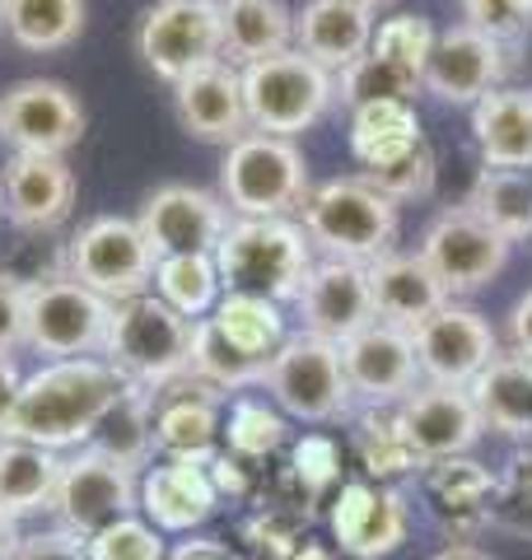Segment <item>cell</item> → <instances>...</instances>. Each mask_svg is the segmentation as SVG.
<instances>
[{"mask_svg":"<svg viewBox=\"0 0 532 560\" xmlns=\"http://www.w3.org/2000/svg\"><path fill=\"white\" fill-rule=\"evenodd\" d=\"M374 28V10H365L360 0H309L294 14V47L332 75H342L350 61H360L369 51Z\"/></svg>","mask_w":532,"mask_h":560,"instance_id":"cell-25","label":"cell"},{"mask_svg":"<svg viewBox=\"0 0 532 560\" xmlns=\"http://www.w3.org/2000/svg\"><path fill=\"white\" fill-rule=\"evenodd\" d=\"M113 304L103 294L84 290L80 280H47L28 290V318H24V350L47 360H103Z\"/></svg>","mask_w":532,"mask_h":560,"instance_id":"cell-9","label":"cell"},{"mask_svg":"<svg viewBox=\"0 0 532 560\" xmlns=\"http://www.w3.org/2000/svg\"><path fill=\"white\" fill-rule=\"evenodd\" d=\"M0 560H89L84 537L66 533V528H47V533H20V541L0 556Z\"/></svg>","mask_w":532,"mask_h":560,"instance_id":"cell-49","label":"cell"},{"mask_svg":"<svg viewBox=\"0 0 532 560\" xmlns=\"http://www.w3.org/2000/svg\"><path fill=\"white\" fill-rule=\"evenodd\" d=\"M210 323H216L243 355H257V360H271L290 337L280 304L257 300V294H224L216 313H210Z\"/></svg>","mask_w":532,"mask_h":560,"instance_id":"cell-38","label":"cell"},{"mask_svg":"<svg viewBox=\"0 0 532 560\" xmlns=\"http://www.w3.org/2000/svg\"><path fill=\"white\" fill-rule=\"evenodd\" d=\"M84 136V108L61 80H20L0 94V140L14 154H57Z\"/></svg>","mask_w":532,"mask_h":560,"instance_id":"cell-14","label":"cell"},{"mask_svg":"<svg viewBox=\"0 0 532 560\" xmlns=\"http://www.w3.org/2000/svg\"><path fill=\"white\" fill-rule=\"evenodd\" d=\"M154 397V453L164 463H197L206 467L220 453L224 430V393H216L197 374L173 378Z\"/></svg>","mask_w":532,"mask_h":560,"instance_id":"cell-16","label":"cell"},{"mask_svg":"<svg viewBox=\"0 0 532 560\" xmlns=\"http://www.w3.org/2000/svg\"><path fill=\"white\" fill-rule=\"evenodd\" d=\"M224 560H247V556H234V551H229V556H224Z\"/></svg>","mask_w":532,"mask_h":560,"instance_id":"cell-59","label":"cell"},{"mask_svg":"<svg viewBox=\"0 0 532 560\" xmlns=\"http://www.w3.org/2000/svg\"><path fill=\"white\" fill-rule=\"evenodd\" d=\"M206 477H210V486H216L220 500H224V495H247V463L234 458L229 448H220L216 458L206 463Z\"/></svg>","mask_w":532,"mask_h":560,"instance_id":"cell-51","label":"cell"},{"mask_svg":"<svg viewBox=\"0 0 532 560\" xmlns=\"http://www.w3.org/2000/svg\"><path fill=\"white\" fill-rule=\"evenodd\" d=\"M416 145H425V140H420V117L412 103L383 98L350 113V154L360 160V168H388Z\"/></svg>","mask_w":532,"mask_h":560,"instance_id":"cell-32","label":"cell"},{"mask_svg":"<svg viewBox=\"0 0 532 560\" xmlns=\"http://www.w3.org/2000/svg\"><path fill=\"white\" fill-rule=\"evenodd\" d=\"M365 10H379V5H393V0H360Z\"/></svg>","mask_w":532,"mask_h":560,"instance_id":"cell-58","label":"cell"},{"mask_svg":"<svg viewBox=\"0 0 532 560\" xmlns=\"http://www.w3.org/2000/svg\"><path fill=\"white\" fill-rule=\"evenodd\" d=\"M136 224L146 230L154 257H173V253H216L234 220H229V206L220 201V191L169 183L146 197Z\"/></svg>","mask_w":532,"mask_h":560,"instance_id":"cell-17","label":"cell"},{"mask_svg":"<svg viewBox=\"0 0 532 560\" xmlns=\"http://www.w3.org/2000/svg\"><path fill=\"white\" fill-rule=\"evenodd\" d=\"M89 444L140 471L150 463V453H154V397L146 388H136V383H127L122 397L103 411V420H99V430H94V440Z\"/></svg>","mask_w":532,"mask_h":560,"instance_id":"cell-35","label":"cell"},{"mask_svg":"<svg viewBox=\"0 0 532 560\" xmlns=\"http://www.w3.org/2000/svg\"><path fill=\"white\" fill-rule=\"evenodd\" d=\"M500 477H490L472 458H443L425 463V504L443 533L453 541H472L482 528H490V504Z\"/></svg>","mask_w":532,"mask_h":560,"instance_id":"cell-24","label":"cell"},{"mask_svg":"<svg viewBox=\"0 0 532 560\" xmlns=\"http://www.w3.org/2000/svg\"><path fill=\"white\" fill-rule=\"evenodd\" d=\"M192 355V323L173 313L154 294H136V300L113 304L108 341H103V360L146 393L169 388L173 378L187 374Z\"/></svg>","mask_w":532,"mask_h":560,"instance_id":"cell-5","label":"cell"},{"mask_svg":"<svg viewBox=\"0 0 532 560\" xmlns=\"http://www.w3.org/2000/svg\"><path fill=\"white\" fill-rule=\"evenodd\" d=\"M14 541H20V518H14V514L5 510V504H0V556H5V551L14 547Z\"/></svg>","mask_w":532,"mask_h":560,"instance_id":"cell-56","label":"cell"},{"mask_svg":"<svg viewBox=\"0 0 532 560\" xmlns=\"http://www.w3.org/2000/svg\"><path fill=\"white\" fill-rule=\"evenodd\" d=\"M342 364H346V383L355 401H365V407H397L402 397H412L420 388L412 331L383 318L369 323L365 331H355L342 346Z\"/></svg>","mask_w":532,"mask_h":560,"instance_id":"cell-19","label":"cell"},{"mask_svg":"<svg viewBox=\"0 0 532 560\" xmlns=\"http://www.w3.org/2000/svg\"><path fill=\"white\" fill-rule=\"evenodd\" d=\"M416 364L425 383H443V388H472L482 378L486 364L500 355V337L486 313H476L467 304H443L430 313L416 331Z\"/></svg>","mask_w":532,"mask_h":560,"instance_id":"cell-13","label":"cell"},{"mask_svg":"<svg viewBox=\"0 0 532 560\" xmlns=\"http://www.w3.org/2000/svg\"><path fill=\"white\" fill-rule=\"evenodd\" d=\"M229 547L216 537H187V541H177V547L164 556V560H224Z\"/></svg>","mask_w":532,"mask_h":560,"instance_id":"cell-54","label":"cell"},{"mask_svg":"<svg viewBox=\"0 0 532 560\" xmlns=\"http://www.w3.org/2000/svg\"><path fill=\"white\" fill-rule=\"evenodd\" d=\"M0 178H5V220L14 230L51 234L76 210V168L57 154H10Z\"/></svg>","mask_w":532,"mask_h":560,"instance_id":"cell-23","label":"cell"},{"mask_svg":"<svg viewBox=\"0 0 532 560\" xmlns=\"http://www.w3.org/2000/svg\"><path fill=\"white\" fill-rule=\"evenodd\" d=\"M210 5H224V0H210Z\"/></svg>","mask_w":532,"mask_h":560,"instance_id":"cell-61","label":"cell"},{"mask_svg":"<svg viewBox=\"0 0 532 560\" xmlns=\"http://www.w3.org/2000/svg\"><path fill=\"white\" fill-rule=\"evenodd\" d=\"M369 290H374V313L383 323L416 331L430 313L449 304L443 280L430 271L420 253H388L369 267Z\"/></svg>","mask_w":532,"mask_h":560,"instance_id":"cell-26","label":"cell"},{"mask_svg":"<svg viewBox=\"0 0 532 560\" xmlns=\"http://www.w3.org/2000/svg\"><path fill=\"white\" fill-rule=\"evenodd\" d=\"M154 261L159 257L146 230L127 215H99L76 238H66V276L80 280L84 290L103 294L108 304L150 294Z\"/></svg>","mask_w":532,"mask_h":560,"instance_id":"cell-8","label":"cell"},{"mask_svg":"<svg viewBox=\"0 0 532 560\" xmlns=\"http://www.w3.org/2000/svg\"><path fill=\"white\" fill-rule=\"evenodd\" d=\"M0 20H5V0H0Z\"/></svg>","mask_w":532,"mask_h":560,"instance_id":"cell-60","label":"cell"},{"mask_svg":"<svg viewBox=\"0 0 532 560\" xmlns=\"http://www.w3.org/2000/svg\"><path fill=\"white\" fill-rule=\"evenodd\" d=\"M224 294L294 304L313 271V243L294 220H234L216 248Z\"/></svg>","mask_w":532,"mask_h":560,"instance_id":"cell-3","label":"cell"},{"mask_svg":"<svg viewBox=\"0 0 532 560\" xmlns=\"http://www.w3.org/2000/svg\"><path fill=\"white\" fill-rule=\"evenodd\" d=\"M61 467H66V453H51L24 440H0V504L14 518L51 510L61 486Z\"/></svg>","mask_w":532,"mask_h":560,"instance_id":"cell-31","label":"cell"},{"mask_svg":"<svg viewBox=\"0 0 532 560\" xmlns=\"http://www.w3.org/2000/svg\"><path fill=\"white\" fill-rule=\"evenodd\" d=\"M239 75H243L247 127L262 131V136L294 140L299 131H309L336 98V75L317 66L313 57H304L299 47L243 66Z\"/></svg>","mask_w":532,"mask_h":560,"instance_id":"cell-6","label":"cell"},{"mask_svg":"<svg viewBox=\"0 0 532 560\" xmlns=\"http://www.w3.org/2000/svg\"><path fill=\"white\" fill-rule=\"evenodd\" d=\"M0 271L14 276L24 290L61 280L66 276V243H51V234L14 230L10 224V243H0Z\"/></svg>","mask_w":532,"mask_h":560,"instance_id":"cell-42","label":"cell"},{"mask_svg":"<svg viewBox=\"0 0 532 560\" xmlns=\"http://www.w3.org/2000/svg\"><path fill=\"white\" fill-rule=\"evenodd\" d=\"M490 528H505L513 537L532 541V453H519L500 477V486H495Z\"/></svg>","mask_w":532,"mask_h":560,"instance_id":"cell-45","label":"cell"},{"mask_svg":"<svg viewBox=\"0 0 532 560\" xmlns=\"http://www.w3.org/2000/svg\"><path fill=\"white\" fill-rule=\"evenodd\" d=\"M509 248L513 243H505L486 220H476L467 206H449L425 224L416 253L430 261V271L443 280L449 300H458V294L486 290L490 280L505 271Z\"/></svg>","mask_w":532,"mask_h":560,"instance_id":"cell-12","label":"cell"},{"mask_svg":"<svg viewBox=\"0 0 532 560\" xmlns=\"http://www.w3.org/2000/svg\"><path fill=\"white\" fill-rule=\"evenodd\" d=\"M435 38H439V33L425 24L420 14H397V20H388V24L374 28V43H369V51L383 57V61H393L412 80H425V66H430Z\"/></svg>","mask_w":532,"mask_h":560,"instance_id":"cell-43","label":"cell"},{"mask_svg":"<svg viewBox=\"0 0 532 560\" xmlns=\"http://www.w3.org/2000/svg\"><path fill=\"white\" fill-rule=\"evenodd\" d=\"M89 560H164V533L154 528V523H146L140 514L131 518H117L108 523L103 533H94L84 541Z\"/></svg>","mask_w":532,"mask_h":560,"instance_id":"cell-44","label":"cell"},{"mask_svg":"<svg viewBox=\"0 0 532 560\" xmlns=\"http://www.w3.org/2000/svg\"><path fill=\"white\" fill-rule=\"evenodd\" d=\"M355 453H360L369 477H379V481H393L402 471L416 467V453L406 448L393 407H365L360 411V420H355Z\"/></svg>","mask_w":532,"mask_h":560,"instance_id":"cell-40","label":"cell"},{"mask_svg":"<svg viewBox=\"0 0 532 560\" xmlns=\"http://www.w3.org/2000/svg\"><path fill=\"white\" fill-rule=\"evenodd\" d=\"M505 75V47L476 33L472 24H453L435 38L430 66H425L420 90H430L443 103H482L490 90H500Z\"/></svg>","mask_w":532,"mask_h":560,"instance_id":"cell-21","label":"cell"},{"mask_svg":"<svg viewBox=\"0 0 532 560\" xmlns=\"http://www.w3.org/2000/svg\"><path fill=\"white\" fill-rule=\"evenodd\" d=\"M420 90V80H412L406 70H397L393 61L365 51L360 61H350L342 75H336V98L346 108H365V103H383V98H397V103H412V94Z\"/></svg>","mask_w":532,"mask_h":560,"instance_id":"cell-41","label":"cell"},{"mask_svg":"<svg viewBox=\"0 0 532 560\" xmlns=\"http://www.w3.org/2000/svg\"><path fill=\"white\" fill-rule=\"evenodd\" d=\"M173 108L187 136L206 140V145H234L247 131V108H243V75L229 61H210L192 70L173 84Z\"/></svg>","mask_w":532,"mask_h":560,"instance_id":"cell-22","label":"cell"},{"mask_svg":"<svg viewBox=\"0 0 532 560\" xmlns=\"http://www.w3.org/2000/svg\"><path fill=\"white\" fill-rule=\"evenodd\" d=\"M0 28L24 51H61L84 33V0H5Z\"/></svg>","mask_w":532,"mask_h":560,"instance_id":"cell-37","label":"cell"},{"mask_svg":"<svg viewBox=\"0 0 532 560\" xmlns=\"http://www.w3.org/2000/svg\"><path fill=\"white\" fill-rule=\"evenodd\" d=\"M216 486L197 463H159L140 477V514L159 533H192L216 514Z\"/></svg>","mask_w":532,"mask_h":560,"instance_id":"cell-27","label":"cell"},{"mask_svg":"<svg viewBox=\"0 0 532 560\" xmlns=\"http://www.w3.org/2000/svg\"><path fill=\"white\" fill-rule=\"evenodd\" d=\"M294 308H299V323H304L299 331L323 337L332 346H346L355 331L379 323L374 290H369V267H360V261H336V257L313 261Z\"/></svg>","mask_w":532,"mask_h":560,"instance_id":"cell-18","label":"cell"},{"mask_svg":"<svg viewBox=\"0 0 532 560\" xmlns=\"http://www.w3.org/2000/svg\"><path fill=\"white\" fill-rule=\"evenodd\" d=\"M51 510H57V528L89 541L94 533L108 528V523L131 518L140 510V477H136V467L108 458L94 444H84L76 453H66Z\"/></svg>","mask_w":532,"mask_h":560,"instance_id":"cell-10","label":"cell"},{"mask_svg":"<svg viewBox=\"0 0 532 560\" xmlns=\"http://www.w3.org/2000/svg\"><path fill=\"white\" fill-rule=\"evenodd\" d=\"M406 533H412V510L406 495L393 486L374 481H346L332 500V537L336 547L355 560H383L393 556Z\"/></svg>","mask_w":532,"mask_h":560,"instance_id":"cell-20","label":"cell"},{"mask_svg":"<svg viewBox=\"0 0 532 560\" xmlns=\"http://www.w3.org/2000/svg\"><path fill=\"white\" fill-rule=\"evenodd\" d=\"M463 14L476 33H486L500 47L532 33V0H463Z\"/></svg>","mask_w":532,"mask_h":560,"instance_id":"cell-48","label":"cell"},{"mask_svg":"<svg viewBox=\"0 0 532 560\" xmlns=\"http://www.w3.org/2000/svg\"><path fill=\"white\" fill-rule=\"evenodd\" d=\"M187 374H197V378L210 383L216 393H243V388H257V383L266 378V360L243 355V350L229 341L216 323L197 318V323H192Z\"/></svg>","mask_w":532,"mask_h":560,"instance_id":"cell-36","label":"cell"},{"mask_svg":"<svg viewBox=\"0 0 532 560\" xmlns=\"http://www.w3.org/2000/svg\"><path fill=\"white\" fill-rule=\"evenodd\" d=\"M472 136L486 168L532 173V94L528 90H490L472 108Z\"/></svg>","mask_w":532,"mask_h":560,"instance_id":"cell-28","label":"cell"},{"mask_svg":"<svg viewBox=\"0 0 532 560\" xmlns=\"http://www.w3.org/2000/svg\"><path fill=\"white\" fill-rule=\"evenodd\" d=\"M509 350L513 355H523V360H532V290L519 294L513 308H509Z\"/></svg>","mask_w":532,"mask_h":560,"instance_id":"cell-52","label":"cell"},{"mask_svg":"<svg viewBox=\"0 0 532 560\" xmlns=\"http://www.w3.org/2000/svg\"><path fill=\"white\" fill-rule=\"evenodd\" d=\"M0 224H5V178H0Z\"/></svg>","mask_w":532,"mask_h":560,"instance_id":"cell-57","label":"cell"},{"mask_svg":"<svg viewBox=\"0 0 532 560\" xmlns=\"http://www.w3.org/2000/svg\"><path fill=\"white\" fill-rule=\"evenodd\" d=\"M290 477L299 481L309 500L327 495V490L342 481V448L327 434H304V440H294L290 448Z\"/></svg>","mask_w":532,"mask_h":560,"instance_id":"cell-47","label":"cell"},{"mask_svg":"<svg viewBox=\"0 0 532 560\" xmlns=\"http://www.w3.org/2000/svg\"><path fill=\"white\" fill-rule=\"evenodd\" d=\"M360 178L383 191L388 201H420V197H430L435 191V154L430 145H416L412 154H402L397 164H388V168H365Z\"/></svg>","mask_w":532,"mask_h":560,"instance_id":"cell-46","label":"cell"},{"mask_svg":"<svg viewBox=\"0 0 532 560\" xmlns=\"http://www.w3.org/2000/svg\"><path fill=\"white\" fill-rule=\"evenodd\" d=\"M463 206L476 220H486L505 243L532 238V173L482 168V178L472 183V197Z\"/></svg>","mask_w":532,"mask_h":560,"instance_id":"cell-34","label":"cell"},{"mask_svg":"<svg viewBox=\"0 0 532 560\" xmlns=\"http://www.w3.org/2000/svg\"><path fill=\"white\" fill-rule=\"evenodd\" d=\"M127 388L108 360H47L43 370L24 374L14 411L0 440H24L51 453H76L94 440L103 411Z\"/></svg>","mask_w":532,"mask_h":560,"instance_id":"cell-1","label":"cell"},{"mask_svg":"<svg viewBox=\"0 0 532 560\" xmlns=\"http://www.w3.org/2000/svg\"><path fill=\"white\" fill-rule=\"evenodd\" d=\"M397 425L416 463H443V458H467L476 440L486 434L482 411L467 388H443V383H420L412 397L397 401Z\"/></svg>","mask_w":532,"mask_h":560,"instance_id":"cell-15","label":"cell"},{"mask_svg":"<svg viewBox=\"0 0 532 560\" xmlns=\"http://www.w3.org/2000/svg\"><path fill=\"white\" fill-rule=\"evenodd\" d=\"M140 61L164 84H177L192 70L224 61V24L210 0H154L136 33Z\"/></svg>","mask_w":532,"mask_h":560,"instance_id":"cell-11","label":"cell"},{"mask_svg":"<svg viewBox=\"0 0 532 560\" xmlns=\"http://www.w3.org/2000/svg\"><path fill=\"white\" fill-rule=\"evenodd\" d=\"M24 318H28V290L0 271V355L24 350Z\"/></svg>","mask_w":532,"mask_h":560,"instance_id":"cell-50","label":"cell"},{"mask_svg":"<svg viewBox=\"0 0 532 560\" xmlns=\"http://www.w3.org/2000/svg\"><path fill=\"white\" fill-rule=\"evenodd\" d=\"M262 388L271 393V401L294 420L309 425H327V420H346L355 407V393L346 383L342 346H332L309 331H290L286 346L266 360Z\"/></svg>","mask_w":532,"mask_h":560,"instance_id":"cell-7","label":"cell"},{"mask_svg":"<svg viewBox=\"0 0 532 560\" xmlns=\"http://www.w3.org/2000/svg\"><path fill=\"white\" fill-rule=\"evenodd\" d=\"M220 24H224V61L239 70L294 47V10L286 0H224Z\"/></svg>","mask_w":532,"mask_h":560,"instance_id":"cell-30","label":"cell"},{"mask_svg":"<svg viewBox=\"0 0 532 560\" xmlns=\"http://www.w3.org/2000/svg\"><path fill=\"white\" fill-rule=\"evenodd\" d=\"M224 448L234 453L243 463H257V458H271V453L290 440V420L280 407L262 397H239L229 407V420H224Z\"/></svg>","mask_w":532,"mask_h":560,"instance_id":"cell-39","label":"cell"},{"mask_svg":"<svg viewBox=\"0 0 532 560\" xmlns=\"http://www.w3.org/2000/svg\"><path fill=\"white\" fill-rule=\"evenodd\" d=\"M430 560H495V556H490V551H482V547H472V541H453V547L435 551Z\"/></svg>","mask_w":532,"mask_h":560,"instance_id":"cell-55","label":"cell"},{"mask_svg":"<svg viewBox=\"0 0 532 560\" xmlns=\"http://www.w3.org/2000/svg\"><path fill=\"white\" fill-rule=\"evenodd\" d=\"M467 393L486 430L505 434V440H532V360L500 350Z\"/></svg>","mask_w":532,"mask_h":560,"instance_id":"cell-29","label":"cell"},{"mask_svg":"<svg viewBox=\"0 0 532 560\" xmlns=\"http://www.w3.org/2000/svg\"><path fill=\"white\" fill-rule=\"evenodd\" d=\"M304 150L286 136L247 131L220 160V201L239 220H290L309 201Z\"/></svg>","mask_w":532,"mask_h":560,"instance_id":"cell-4","label":"cell"},{"mask_svg":"<svg viewBox=\"0 0 532 560\" xmlns=\"http://www.w3.org/2000/svg\"><path fill=\"white\" fill-rule=\"evenodd\" d=\"M150 294L164 300L173 313H183L187 323L210 318L216 304L224 300L220 271H216V253H173L154 261V280Z\"/></svg>","mask_w":532,"mask_h":560,"instance_id":"cell-33","label":"cell"},{"mask_svg":"<svg viewBox=\"0 0 532 560\" xmlns=\"http://www.w3.org/2000/svg\"><path fill=\"white\" fill-rule=\"evenodd\" d=\"M20 364H14V355H0V434H5V420L14 411V397H20Z\"/></svg>","mask_w":532,"mask_h":560,"instance_id":"cell-53","label":"cell"},{"mask_svg":"<svg viewBox=\"0 0 532 560\" xmlns=\"http://www.w3.org/2000/svg\"><path fill=\"white\" fill-rule=\"evenodd\" d=\"M299 224L313 248H323L336 261H360L374 267L379 257L397 253V234H402V210L397 201H388L383 191L369 187L360 173L350 178H327L309 191Z\"/></svg>","mask_w":532,"mask_h":560,"instance_id":"cell-2","label":"cell"}]
</instances>
